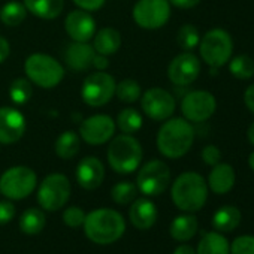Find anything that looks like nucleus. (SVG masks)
I'll return each mask as SVG.
<instances>
[{
	"instance_id": "obj_37",
	"label": "nucleus",
	"mask_w": 254,
	"mask_h": 254,
	"mask_svg": "<svg viewBox=\"0 0 254 254\" xmlns=\"http://www.w3.org/2000/svg\"><path fill=\"white\" fill-rule=\"evenodd\" d=\"M230 254H254V236L236 238L230 245Z\"/></svg>"
},
{
	"instance_id": "obj_7",
	"label": "nucleus",
	"mask_w": 254,
	"mask_h": 254,
	"mask_svg": "<svg viewBox=\"0 0 254 254\" xmlns=\"http://www.w3.org/2000/svg\"><path fill=\"white\" fill-rule=\"evenodd\" d=\"M38 187V175L29 166H12L0 175V193L9 200H23Z\"/></svg>"
},
{
	"instance_id": "obj_40",
	"label": "nucleus",
	"mask_w": 254,
	"mask_h": 254,
	"mask_svg": "<svg viewBox=\"0 0 254 254\" xmlns=\"http://www.w3.org/2000/svg\"><path fill=\"white\" fill-rule=\"evenodd\" d=\"M105 2H106V0H73V3L79 9H84V11H88V12L99 11L105 5Z\"/></svg>"
},
{
	"instance_id": "obj_17",
	"label": "nucleus",
	"mask_w": 254,
	"mask_h": 254,
	"mask_svg": "<svg viewBox=\"0 0 254 254\" xmlns=\"http://www.w3.org/2000/svg\"><path fill=\"white\" fill-rule=\"evenodd\" d=\"M64 30L73 42H88L93 39L97 30V24L88 11L75 9L66 15Z\"/></svg>"
},
{
	"instance_id": "obj_15",
	"label": "nucleus",
	"mask_w": 254,
	"mask_h": 254,
	"mask_svg": "<svg viewBox=\"0 0 254 254\" xmlns=\"http://www.w3.org/2000/svg\"><path fill=\"white\" fill-rule=\"evenodd\" d=\"M200 69L202 64L199 57L191 51H184L169 63L168 78L177 87H187L199 78Z\"/></svg>"
},
{
	"instance_id": "obj_18",
	"label": "nucleus",
	"mask_w": 254,
	"mask_h": 254,
	"mask_svg": "<svg viewBox=\"0 0 254 254\" xmlns=\"http://www.w3.org/2000/svg\"><path fill=\"white\" fill-rule=\"evenodd\" d=\"M75 180L79 187L84 190H96L102 186L105 180V166L103 163L94 157L88 156L79 160L75 171Z\"/></svg>"
},
{
	"instance_id": "obj_34",
	"label": "nucleus",
	"mask_w": 254,
	"mask_h": 254,
	"mask_svg": "<svg viewBox=\"0 0 254 254\" xmlns=\"http://www.w3.org/2000/svg\"><path fill=\"white\" fill-rule=\"evenodd\" d=\"M33 94L32 82L27 78H17L9 85V99L14 105H26Z\"/></svg>"
},
{
	"instance_id": "obj_35",
	"label": "nucleus",
	"mask_w": 254,
	"mask_h": 254,
	"mask_svg": "<svg viewBox=\"0 0 254 254\" xmlns=\"http://www.w3.org/2000/svg\"><path fill=\"white\" fill-rule=\"evenodd\" d=\"M200 42V33L196 26L193 24H184L180 27L177 33V44L184 51H193L199 47Z\"/></svg>"
},
{
	"instance_id": "obj_48",
	"label": "nucleus",
	"mask_w": 254,
	"mask_h": 254,
	"mask_svg": "<svg viewBox=\"0 0 254 254\" xmlns=\"http://www.w3.org/2000/svg\"><path fill=\"white\" fill-rule=\"evenodd\" d=\"M0 194H2V193H0Z\"/></svg>"
},
{
	"instance_id": "obj_14",
	"label": "nucleus",
	"mask_w": 254,
	"mask_h": 254,
	"mask_svg": "<svg viewBox=\"0 0 254 254\" xmlns=\"http://www.w3.org/2000/svg\"><path fill=\"white\" fill-rule=\"evenodd\" d=\"M115 120L106 114H96L85 118L79 124V138L88 145H103L114 138L115 133Z\"/></svg>"
},
{
	"instance_id": "obj_42",
	"label": "nucleus",
	"mask_w": 254,
	"mask_h": 254,
	"mask_svg": "<svg viewBox=\"0 0 254 254\" xmlns=\"http://www.w3.org/2000/svg\"><path fill=\"white\" fill-rule=\"evenodd\" d=\"M244 103L250 112L254 114V84L248 85L244 91Z\"/></svg>"
},
{
	"instance_id": "obj_32",
	"label": "nucleus",
	"mask_w": 254,
	"mask_h": 254,
	"mask_svg": "<svg viewBox=\"0 0 254 254\" xmlns=\"http://www.w3.org/2000/svg\"><path fill=\"white\" fill-rule=\"evenodd\" d=\"M115 96L123 103H135L142 96V88L138 81L135 79H123L115 85Z\"/></svg>"
},
{
	"instance_id": "obj_46",
	"label": "nucleus",
	"mask_w": 254,
	"mask_h": 254,
	"mask_svg": "<svg viewBox=\"0 0 254 254\" xmlns=\"http://www.w3.org/2000/svg\"><path fill=\"white\" fill-rule=\"evenodd\" d=\"M247 139L250 141V144H251V145H254V121L250 124L248 130H247Z\"/></svg>"
},
{
	"instance_id": "obj_9",
	"label": "nucleus",
	"mask_w": 254,
	"mask_h": 254,
	"mask_svg": "<svg viewBox=\"0 0 254 254\" xmlns=\"http://www.w3.org/2000/svg\"><path fill=\"white\" fill-rule=\"evenodd\" d=\"M135 184L139 193L147 197L160 196L168 190L171 184V169L162 160H150L145 165L139 166Z\"/></svg>"
},
{
	"instance_id": "obj_39",
	"label": "nucleus",
	"mask_w": 254,
	"mask_h": 254,
	"mask_svg": "<svg viewBox=\"0 0 254 254\" xmlns=\"http://www.w3.org/2000/svg\"><path fill=\"white\" fill-rule=\"evenodd\" d=\"M200 156H202L203 163L208 166H214V165L220 163V160H221V151L217 145H206L202 150Z\"/></svg>"
},
{
	"instance_id": "obj_47",
	"label": "nucleus",
	"mask_w": 254,
	"mask_h": 254,
	"mask_svg": "<svg viewBox=\"0 0 254 254\" xmlns=\"http://www.w3.org/2000/svg\"><path fill=\"white\" fill-rule=\"evenodd\" d=\"M248 165H250V168H251V171L254 172V151L248 156Z\"/></svg>"
},
{
	"instance_id": "obj_36",
	"label": "nucleus",
	"mask_w": 254,
	"mask_h": 254,
	"mask_svg": "<svg viewBox=\"0 0 254 254\" xmlns=\"http://www.w3.org/2000/svg\"><path fill=\"white\" fill-rule=\"evenodd\" d=\"M63 223L67 226V227H72V229H76V227H81L84 224V220H85V212L82 208L79 206H69L63 211Z\"/></svg>"
},
{
	"instance_id": "obj_43",
	"label": "nucleus",
	"mask_w": 254,
	"mask_h": 254,
	"mask_svg": "<svg viewBox=\"0 0 254 254\" xmlns=\"http://www.w3.org/2000/svg\"><path fill=\"white\" fill-rule=\"evenodd\" d=\"M109 66V59L108 56H102V54H94V59H93V64L91 67L97 69V70H106Z\"/></svg>"
},
{
	"instance_id": "obj_30",
	"label": "nucleus",
	"mask_w": 254,
	"mask_h": 254,
	"mask_svg": "<svg viewBox=\"0 0 254 254\" xmlns=\"http://www.w3.org/2000/svg\"><path fill=\"white\" fill-rule=\"evenodd\" d=\"M27 9L24 3L17 2V0H11V2L5 3L0 8V21H2L6 27H18L27 17Z\"/></svg>"
},
{
	"instance_id": "obj_44",
	"label": "nucleus",
	"mask_w": 254,
	"mask_h": 254,
	"mask_svg": "<svg viewBox=\"0 0 254 254\" xmlns=\"http://www.w3.org/2000/svg\"><path fill=\"white\" fill-rule=\"evenodd\" d=\"M11 54V45L6 38L0 35V64H2Z\"/></svg>"
},
{
	"instance_id": "obj_28",
	"label": "nucleus",
	"mask_w": 254,
	"mask_h": 254,
	"mask_svg": "<svg viewBox=\"0 0 254 254\" xmlns=\"http://www.w3.org/2000/svg\"><path fill=\"white\" fill-rule=\"evenodd\" d=\"M196 254H230V245L223 235L217 232H208L203 233L202 239L199 241Z\"/></svg>"
},
{
	"instance_id": "obj_11",
	"label": "nucleus",
	"mask_w": 254,
	"mask_h": 254,
	"mask_svg": "<svg viewBox=\"0 0 254 254\" xmlns=\"http://www.w3.org/2000/svg\"><path fill=\"white\" fill-rule=\"evenodd\" d=\"M169 0H138L132 9L133 21L144 30H157L171 18Z\"/></svg>"
},
{
	"instance_id": "obj_45",
	"label": "nucleus",
	"mask_w": 254,
	"mask_h": 254,
	"mask_svg": "<svg viewBox=\"0 0 254 254\" xmlns=\"http://www.w3.org/2000/svg\"><path fill=\"white\" fill-rule=\"evenodd\" d=\"M174 254H196V250L190 245H180L175 248Z\"/></svg>"
},
{
	"instance_id": "obj_25",
	"label": "nucleus",
	"mask_w": 254,
	"mask_h": 254,
	"mask_svg": "<svg viewBox=\"0 0 254 254\" xmlns=\"http://www.w3.org/2000/svg\"><path fill=\"white\" fill-rule=\"evenodd\" d=\"M20 230L27 236L39 235L45 224H47V215L42 208H29L26 209L20 217Z\"/></svg>"
},
{
	"instance_id": "obj_41",
	"label": "nucleus",
	"mask_w": 254,
	"mask_h": 254,
	"mask_svg": "<svg viewBox=\"0 0 254 254\" xmlns=\"http://www.w3.org/2000/svg\"><path fill=\"white\" fill-rule=\"evenodd\" d=\"M169 3L178 9H191L200 3V0H169Z\"/></svg>"
},
{
	"instance_id": "obj_4",
	"label": "nucleus",
	"mask_w": 254,
	"mask_h": 254,
	"mask_svg": "<svg viewBox=\"0 0 254 254\" xmlns=\"http://www.w3.org/2000/svg\"><path fill=\"white\" fill-rule=\"evenodd\" d=\"M144 157L141 142L133 135L121 133L115 136L106 150V159L111 169L120 175H129L139 169Z\"/></svg>"
},
{
	"instance_id": "obj_27",
	"label": "nucleus",
	"mask_w": 254,
	"mask_h": 254,
	"mask_svg": "<svg viewBox=\"0 0 254 254\" xmlns=\"http://www.w3.org/2000/svg\"><path fill=\"white\" fill-rule=\"evenodd\" d=\"M142 124H144V117L135 108H124L123 111L118 112L117 120H115L117 129L126 135H133L139 132Z\"/></svg>"
},
{
	"instance_id": "obj_6",
	"label": "nucleus",
	"mask_w": 254,
	"mask_h": 254,
	"mask_svg": "<svg viewBox=\"0 0 254 254\" xmlns=\"http://www.w3.org/2000/svg\"><path fill=\"white\" fill-rule=\"evenodd\" d=\"M199 54L200 60L209 67H223L233 57V39L230 33L220 27L208 30L200 36Z\"/></svg>"
},
{
	"instance_id": "obj_20",
	"label": "nucleus",
	"mask_w": 254,
	"mask_h": 254,
	"mask_svg": "<svg viewBox=\"0 0 254 254\" xmlns=\"http://www.w3.org/2000/svg\"><path fill=\"white\" fill-rule=\"evenodd\" d=\"M94 54L96 51L88 42H72L64 51V62L72 70L84 72L91 67Z\"/></svg>"
},
{
	"instance_id": "obj_5",
	"label": "nucleus",
	"mask_w": 254,
	"mask_h": 254,
	"mask_svg": "<svg viewBox=\"0 0 254 254\" xmlns=\"http://www.w3.org/2000/svg\"><path fill=\"white\" fill-rule=\"evenodd\" d=\"M24 72L27 79L44 90L56 88L64 78V69L62 63L42 53L30 54L24 62Z\"/></svg>"
},
{
	"instance_id": "obj_24",
	"label": "nucleus",
	"mask_w": 254,
	"mask_h": 254,
	"mask_svg": "<svg viewBox=\"0 0 254 254\" xmlns=\"http://www.w3.org/2000/svg\"><path fill=\"white\" fill-rule=\"evenodd\" d=\"M197 227H199L197 218L191 212H187V214L178 215L172 220L169 233L175 241L186 242V241H190L196 235Z\"/></svg>"
},
{
	"instance_id": "obj_19",
	"label": "nucleus",
	"mask_w": 254,
	"mask_h": 254,
	"mask_svg": "<svg viewBox=\"0 0 254 254\" xmlns=\"http://www.w3.org/2000/svg\"><path fill=\"white\" fill-rule=\"evenodd\" d=\"M159 217V209L156 206V203L148 199L147 196L144 197H136L129 209V220L130 223L139 229V230H147L151 229Z\"/></svg>"
},
{
	"instance_id": "obj_29",
	"label": "nucleus",
	"mask_w": 254,
	"mask_h": 254,
	"mask_svg": "<svg viewBox=\"0 0 254 254\" xmlns=\"http://www.w3.org/2000/svg\"><path fill=\"white\" fill-rule=\"evenodd\" d=\"M241 223V212L236 206L224 205L212 215V226L220 232H230Z\"/></svg>"
},
{
	"instance_id": "obj_26",
	"label": "nucleus",
	"mask_w": 254,
	"mask_h": 254,
	"mask_svg": "<svg viewBox=\"0 0 254 254\" xmlns=\"http://www.w3.org/2000/svg\"><path fill=\"white\" fill-rule=\"evenodd\" d=\"M79 148H81V138H79V133L75 132V130H66V132H63L57 138L56 145H54L56 154L62 160H70V159H73L79 153Z\"/></svg>"
},
{
	"instance_id": "obj_13",
	"label": "nucleus",
	"mask_w": 254,
	"mask_h": 254,
	"mask_svg": "<svg viewBox=\"0 0 254 254\" xmlns=\"http://www.w3.org/2000/svg\"><path fill=\"white\" fill-rule=\"evenodd\" d=\"M141 109L153 121H165L175 112L177 102L172 93L162 87L148 88L141 96Z\"/></svg>"
},
{
	"instance_id": "obj_10",
	"label": "nucleus",
	"mask_w": 254,
	"mask_h": 254,
	"mask_svg": "<svg viewBox=\"0 0 254 254\" xmlns=\"http://www.w3.org/2000/svg\"><path fill=\"white\" fill-rule=\"evenodd\" d=\"M115 78L106 70H96L85 76L81 87L84 103L93 108L105 106L115 96Z\"/></svg>"
},
{
	"instance_id": "obj_12",
	"label": "nucleus",
	"mask_w": 254,
	"mask_h": 254,
	"mask_svg": "<svg viewBox=\"0 0 254 254\" xmlns=\"http://www.w3.org/2000/svg\"><path fill=\"white\" fill-rule=\"evenodd\" d=\"M217 111L215 96L206 90H193L189 91L181 100L183 117L193 123H203L209 120Z\"/></svg>"
},
{
	"instance_id": "obj_3",
	"label": "nucleus",
	"mask_w": 254,
	"mask_h": 254,
	"mask_svg": "<svg viewBox=\"0 0 254 254\" xmlns=\"http://www.w3.org/2000/svg\"><path fill=\"white\" fill-rule=\"evenodd\" d=\"M208 184L197 172H184L177 177L171 187L174 205L184 212L200 211L208 199Z\"/></svg>"
},
{
	"instance_id": "obj_16",
	"label": "nucleus",
	"mask_w": 254,
	"mask_h": 254,
	"mask_svg": "<svg viewBox=\"0 0 254 254\" xmlns=\"http://www.w3.org/2000/svg\"><path fill=\"white\" fill-rule=\"evenodd\" d=\"M27 130V121L21 111L14 106L0 108V144L11 145L18 142Z\"/></svg>"
},
{
	"instance_id": "obj_8",
	"label": "nucleus",
	"mask_w": 254,
	"mask_h": 254,
	"mask_svg": "<svg viewBox=\"0 0 254 254\" xmlns=\"http://www.w3.org/2000/svg\"><path fill=\"white\" fill-rule=\"evenodd\" d=\"M70 193L72 186L69 178L64 174L56 172L47 175L41 181L36 193V200L39 203V208H42L44 211L56 212L67 203Z\"/></svg>"
},
{
	"instance_id": "obj_1",
	"label": "nucleus",
	"mask_w": 254,
	"mask_h": 254,
	"mask_svg": "<svg viewBox=\"0 0 254 254\" xmlns=\"http://www.w3.org/2000/svg\"><path fill=\"white\" fill-rule=\"evenodd\" d=\"M194 127L184 117L168 118L160 126L156 144L159 153L171 160L184 157L194 142Z\"/></svg>"
},
{
	"instance_id": "obj_22",
	"label": "nucleus",
	"mask_w": 254,
	"mask_h": 254,
	"mask_svg": "<svg viewBox=\"0 0 254 254\" xmlns=\"http://www.w3.org/2000/svg\"><path fill=\"white\" fill-rule=\"evenodd\" d=\"M91 41L94 51L102 56L109 57L121 48V33L114 27H103L96 30Z\"/></svg>"
},
{
	"instance_id": "obj_33",
	"label": "nucleus",
	"mask_w": 254,
	"mask_h": 254,
	"mask_svg": "<svg viewBox=\"0 0 254 254\" xmlns=\"http://www.w3.org/2000/svg\"><path fill=\"white\" fill-rule=\"evenodd\" d=\"M139 190L132 181H120L111 189V197L117 205H130L136 199Z\"/></svg>"
},
{
	"instance_id": "obj_38",
	"label": "nucleus",
	"mask_w": 254,
	"mask_h": 254,
	"mask_svg": "<svg viewBox=\"0 0 254 254\" xmlns=\"http://www.w3.org/2000/svg\"><path fill=\"white\" fill-rule=\"evenodd\" d=\"M15 205L12 200H0V226L8 224L15 217Z\"/></svg>"
},
{
	"instance_id": "obj_23",
	"label": "nucleus",
	"mask_w": 254,
	"mask_h": 254,
	"mask_svg": "<svg viewBox=\"0 0 254 254\" xmlns=\"http://www.w3.org/2000/svg\"><path fill=\"white\" fill-rule=\"evenodd\" d=\"M29 14L41 20H54L62 15L64 0H23Z\"/></svg>"
},
{
	"instance_id": "obj_21",
	"label": "nucleus",
	"mask_w": 254,
	"mask_h": 254,
	"mask_svg": "<svg viewBox=\"0 0 254 254\" xmlns=\"http://www.w3.org/2000/svg\"><path fill=\"white\" fill-rule=\"evenodd\" d=\"M236 181L235 169L229 163H217L212 166L208 175V189L215 194H226L229 193Z\"/></svg>"
},
{
	"instance_id": "obj_31",
	"label": "nucleus",
	"mask_w": 254,
	"mask_h": 254,
	"mask_svg": "<svg viewBox=\"0 0 254 254\" xmlns=\"http://www.w3.org/2000/svg\"><path fill=\"white\" fill-rule=\"evenodd\" d=\"M229 72L236 79H251L254 76V60L247 54L235 56L229 60Z\"/></svg>"
},
{
	"instance_id": "obj_2",
	"label": "nucleus",
	"mask_w": 254,
	"mask_h": 254,
	"mask_svg": "<svg viewBox=\"0 0 254 254\" xmlns=\"http://www.w3.org/2000/svg\"><path fill=\"white\" fill-rule=\"evenodd\" d=\"M85 236L99 245L117 242L126 232L124 217L112 208H97L85 214L84 220Z\"/></svg>"
}]
</instances>
